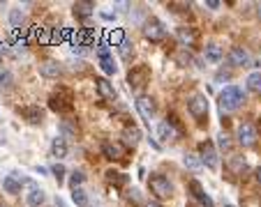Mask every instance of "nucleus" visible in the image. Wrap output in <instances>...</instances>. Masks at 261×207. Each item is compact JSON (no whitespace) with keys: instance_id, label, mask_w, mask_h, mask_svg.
Listing matches in <instances>:
<instances>
[{"instance_id":"1","label":"nucleus","mask_w":261,"mask_h":207,"mask_svg":"<svg viewBox=\"0 0 261 207\" xmlns=\"http://www.w3.org/2000/svg\"><path fill=\"white\" fill-rule=\"evenodd\" d=\"M243 101H245V94H243V90L236 88V85H226L220 92V109L222 111H236Z\"/></svg>"},{"instance_id":"2","label":"nucleus","mask_w":261,"mask_h":207,"mask_svg":"<svg viewBox=\"0 0 261 207\" xmlns=\"http://www.w3.org/2000/svg\"><path fill=\"white\" fill-rule=\"evenodd\" d=\"M187 111H190V115L194 120H199V122L208 120V99H206V94H201V92L190 94V97H187Z\"/></svg>"},{"instance_id":"3","label":"nucleus","mask_w":261,"mask_h":207,"mask_svg":"<svg viewBox=\"0 0 261 207\" xmlns=\"http://www.w3.org/2000/svg\"><path fill=\"white\" fill-rule=\"evenodd\" d=\"M148 187H151V193L155 198H160V200H164V198H171L173 196V184L169 182V180L164 178V175H160V172H153L151 180H148Z\"/></svg>"},{"instance_id":"4","label":"nucleus","mask_w":261,"mask_h":207,"mask_svg":"<svg viewBox=\"0 0 261 207\" xmlns=\"http://www.w3.org/2000/svg\"><path fill=\"white\" fill-rule=\"evenodd\" d=\"M148 79H151V69L146 67V64H139V67H134L127 74V83H130V88L134 90V92H141V90L146 88Z\"/></svg>"},{"instance_id":"5","label":"nucleus","mask_w":261,"mask_h":207,"mask_svg":"<svg viewBox=\"0 0 261 207\" xmlns=\"http://www.w3.org/2000/svg\"><path fill=\"white\" fill-rule=\"evenodd\" d=\"M49 106H51V111H58V113L72 111V92L67 88H58V92L51 94Z\"/></svg>"},{"instance_id":"6","label":"nucleus","mask_w":261,"mask_h":207,"mask_svg":"<svg viewBox=\"0 0 261 207\" xmlns=\"http://www.w3.org/2000/svg\"><path fill=\"white\" fill-rule=\"evenodd\" d=\"M97 60H100V69L104 74L111 76L118 72V64H115L113 58H111V51H109V44H106V42H102V44L97 46Z\"/></svg>"},{"instance_id":"7","label":"nucleus","mask_w":261,"mask_h":207,"mask_svg":"<svg viewBox=\"0 0 261 207\" xmlns=\"http://www.w3.org/2000/svg\"><path fill=\"white\" fill-rule=\"evenodd\" d=\"M143 37L151 42H162L166 37V28L160 19H148L143 23Z\"/></svg>"},{"instance_id":"8","label":"nucleus","mask_w":261,"mask_h":207,"mask_svg":"<svg viewBox=\"0 0 261 207\" xmlns=\"http://www.w3.org/2000/svg\"><path fill=\"white\" fill-rule=\"evenodd\" d=\"M199 159H201V163H206L211 170H215V168L220 166V159H217V150H215V145H213L211 141H204V143L199 145Z\"/></svg>"},{"instance_id":"9","label":"nucleus","mask_w":261,"mask_h":207,"mask_svg":"<svg viewBox=\"0 0 261 207\" xmlns=\"http://www.w3.org/2000/svg\"><path fill=\"white\" fill-rule=\"evenodd\" d=\"M256 138H259V133H256V127L252 122H243L241 127H238V143H241L243 148L256 145Z\"/></svg>"},{"instance_id":"10","label":"nucleus","mask_w":261,"mask_h":207,"mask_svg":"<svg viewBox=\"0 0 261 207\" xmlns=\"http://www.w3.org/2000/svg\"><path fill=\"white\" fill-rule=\"evenodd\" d=\"M136 111H139L141 118L151 124V120L155 118V101L151 97H146V94H139L136 97Z\"/></svg>"},{"instance_id":"11","label":"nucleus","mask_w":261,"mask_h":207,"mask_svg":"<svg viewBox=\"0 0 261 207\" xmlns=\"http://www.w3.org/2000/svg\"><path fill=\"white\" fill-rule=\"evenodd\" d=\"M229 64H231V67H250L252 58H250V53H247L245 49L234 46V49L229 51Z\"/></svg>"},{"instance_id":"12","label":"nucleus","mask_w":261,"mask_h":207,"mask_svg":"<svg viewBox=\"0 0 261 207\" xmlns=\"http://www.w3.org/2000/svg\"><path fill=\"white\" fill-rule=\"evenodd\" d=\"M187 189H190L192 198H194V200H199L204 207H215V202H213V198L208 196L206 191H204V187H201V184L196 182V180H192V182L187 184Z\"/></svg>"},{"instance_id":"13","label":"nucleus","mask_w":261,"mask_h":207,"mask_svg":"<svg viewBox=\"0 0 261 207\" xmlns=\"http://www.w3.org/2000/svg\"><path fill=\"white\" fill-rule=\"evenodd\" d=\"M176 37L183 46H194L196 40H199V32H196V28H192V25H181V28L176 30Z\"/></svg>"},{"instance_id":"14","label":"nucleus","mask_w":261,"mask_h":207,"mask_svg":"<svg viewBox=\"0 0 261 207\" xmlns=\"http://www.w3.org/2000/svg\"><path fill=\"white\" fill-rule=\"evenodd\" d=\"M102 154H104L106 159H111V161H118V159H123V154H125V148H123L121 143L106 141V143H102Z\"/></svg>"},{"instance_id":"15","label":"nucleus","mask_w":261,"mask_h":207,"mask_svg":"<svg viewBox=\"0 0 261 207\" xmlns=\"http://www.w3.org/2000/svg\"><path fill=\"white\" fill-rule=\"evenodd\" d=\"M40 74L44 76V79H58V76L63 74V67H61V62H55V60H46V62L40 64Z\"/></svg>"},{"instance_id":"16","label":"nucleus","mask_w":261,"mask_h":207,"mask_svg":"<svg viewBox=\"0 0 261 207\" xmlns=\"http://www.w3.org/2000/svg\"><path fill=\"white\" fill-rule=\"evenodd\" d=\"M95 90H97V94H100V99H104V101L115 99V88L106 79H95Z\"/></svg>"},{"instance_id":"17","label":"nucleus","mask_w":261,"mask_h":207,"mask_svg":"<svg viewBox=\"0 0 261 207\" xmlns=\"http://www.w3.org/2000/svg\"><path fill=\"white\" fill-rule=\"evenodd\" d=\"M25 180L21 178V175H16V172H12V175H7L5 180H3V189H5L7 193H12V196H16V193H21V184H23Z\"/></svg>"},{"instance_id":"18","label":"nucleus","mask_w":261,"mask_h":207,"mask_svg":"<svg viewBox=\"0 0 261 207\" xmlns=\"http://www.w3.org/2000/svg\"><path fill=\"white\" fill-rule=\"evenodd\" d=\"M157 136H160L162 141H173V138H178V129L173 127L171 120H162V122L157 124Z\"/></svg>"},{"instance_id":"19","label":"nucleus","mask_w":261,"mask_h":207,"mask_svg":"<svg viewBox=\"0 0 261 207\" xmlns=\"http://www.w3.org/2000/svg\"><path fill=\"white\" fill-rule=\"evenodd\" d=\"M97 40V32L95 30H79L74 34V46H93Z\"/></svg>"},{"instance_id":"20","label":"nucleus","mask_w":261,"mask_h":207,"mask_svg":"<svg viewBox=\"0 0 261 207\" xmlns=\"http://www.w3.org/2000/svg\"><path fill=\"white\" fill-rule=\"evenodd\" d=\"M21 115L31 124H40L42 118H44V111H42L40 106H25V109H21Z\"/></svg>"},{"instance_id":"21","label":"nucleus","mask_w":261,"mask_h":207,"mask_svg":"<svg viewBox=\"0 0 261 207\" xmlns=\"http://www.w3.org/2000/svg\"><path fill=\"white\" fill-rule=\"evenodd\" d=\"M51 154H53L55 159H65L67 157V141L63 136H55L53 141H51Z\"/></svg>"},{"instance_id":"22","label":"nucleus","mask_w":261,"mask_h":207,"mask_svg":"<svg viewBox=\"0 0 261 207\" xmlns=\"http://www.w3.org/2000/svg\"><path fill=\"white\" fill-rule=\"evenodd\" d=\"M72 12H74V16H79V19H85V16H91L93 12H95V3H85V0L74 3V5H72Z\"/></svg>"},{"instance_id":"23","label":"nucleus","mask_w":261,"mask_h":207,"mask_svg":"<svg viewBox=\"0 0 261 207\" xmlns=\"http://www.w3.org/2000/svg\"><path fill=\"white\" fill-rule=\"evenodd\" d=\"M123 138H125V145H130V148H136V143L141 141V131L139 127H125V131H123Z\"/></svg>"},{"instance_id":"24","label":"nucleus","mask_w":261,"mask_h":207,"mask_svg":"<svg viewBox=\"0 0 261 207\" xmlns=\"http://www.w3.org/2000/svg\"><path fill=\"white\" fill-rule=\"evenodd\" d=\"M28 205L31 207H40V205H44V200H46V193L42 191V189H37V187H33L31 189V193H28Z\"/></svg>"},{"instance_id":"25","label":"nucleus","mask_w":261,"mask_h":207,"mask_svg":"<svg viewBox=\"0 0 261 207\" xmlns=\"http://www.w3.org/2000/svg\"><path fill=\"white\" fill-rule=\"evenodd\" d=\"M247 90L254 94H261V72H252L250 76H247Z\"/></svg>"},{"instance_id":"26","label":"nucleus","mask_w":261,"mask_h":207,"mask_svg":"<svg viewBox=\"0 0 261 207\" xmlns=\"http://www.w3.org/2000/svg\"><path fill=\"white\" fill-rule=\"evenodd\" d=\"M222 58H224L222 46H217V44H208L206 46V60H211V62H220Z\"/></svg>"},{"instance_id":"27","label":"nucleus","mask_w":261,"mask_h":207,"mask_svg":"<svg viewBox=\"0 0 261 207\" xmlns=\"http://www.w3.org/2000/svg\"><path fill=\"white\" fill-rule=\"evenodd\" d=\"M23 21H25V14L19 10V7H14V10H10V25L14 30H19L21 25H23Z\"/></svg>"},{"instance_id":"28","label":"nucleus","mask_w":261,"mask_h":207,"mask_svg":"<svg viewBox=\"0 0 261 207\" xmlns=\"http://www.w3.org/2000/svg\"><path fill=\"white\" fill-rule=\"evenodd\" d=\"M118 53H121V58L125 60V62H130L132 55H134V44H132L130 40H125L121 46H118Z\"/></svg>"},{"instance_id":"29","label":"nucleus","mask_w":261,"mask_h":207,"mask_svg":"<svg viewBox=\"0 0 261 207\" xmlns=\"http://www.w3.org/2000/svg\"><path fill=\"white\" fill-rule=\"evenodd\" d=\"M106 180H109L111 184H115V187H123V184H127V175H123V172H115V170L106 172Z\"/></svg>"},{"instance_id":"30","label":"nucleus","mask_w":261,"mask_h":207,"mask_svg":"<svg viewBox=\"0 0 261 207\" xmlns=\"http://www.w3.org/2000/svg\"><path fill=\"white\" fill-rule=\"evenodd\" d=\"M72 200H74L79 207H85V205H88V196H85V191H83L81 187H79V189H72Z\"/></svg>"},{"instance_id":"31","label":"nucleus","mask_w":261,"mask_h":207,"mask_svg":"<svg viewBox=\"0 0 261 207\" xmlns=\"http://www.w3.org/2000/svg\"><path fill=\"white\" fill-rule=\"evenodd\" d=\"M83 182H85V175L81 170H72L70 172V187L72 189H79Z\"/></svg>"},{"instance_id":"32","label":"nucleus","mask_w":261,"mask_h":207,"mask_svg":"<svg viewBox=\"0 0 261 207\" xmlns=\"http://www.w3.org/2000/svg\"><path fill=\"white\" fill-rule=\"evenodd\" d=\"M12 83H14V76H12L10 74V72H7V69H5V72H0V88H12Z\"/></svg>"},{"instance_id":"33","label":"nucleus","mask_w":261,"mask_h":207,"mask_svg":"<svg viewBox=\"0 0 261 207\" xmlns=\"http://www.w3.org/2000/svg\"><path fill=\"white\" fill-rule=\"evenodd\" d=\"M51 172H53V178L58 180V184H63V180H65V166H63V163H55V166L51 168Z\"/></svg>"},{"instance_id":"34","label":"nucleus","mask_w":261,"mask_h":207,"mask_svg":"<svg viewBox=\"0 0 261 207\" xmlns=\"http://www.w3.org/2000/svg\"><path fill=\"white\" fill-rule=\"evenodd\" d=\"M109 42H113L115 46H121L123 42H125V32H123V30H113V32H109Z\"/></svg>"},{"instance_id":"35","label":"nucleus","mask_w":261,"mask_h":207,"mask_svg":"<svg viewBox=\"0 0 261 207\" xmlns=\"http://www.w3.org/2000/svg\"><path fill=\"white\" fill-rule=\"evenodd\" d=\"M229 166H231V170H234V172H243V170H245V161H243V157H234Z\"/></svg>"},{"instance_id":"36","label":"nucleus","mask_w":261,"mask_h":207,"mask_svg":"<svg viewBox=\"0 0 261 207\" xmlns=\"http://www.w3.org/2000/svg\"><path fill=\"white\" fill-rule=\"evenodd\" d=\"M127 202H130V205H139V202H141L139 189H132V191H127Z\"/></svg>"},{"instance_id":"37","label":"nucleus","mask_w":261,"mask_h":207,"mask_svg":"<svg viewBox=\"0 0 261 207\" xmlns=\"http://www.w3.org/2000/svg\"><path fill=\"white\" fill-rule=\"evenodd\" d=\"M220 148L224 150V152H226V150H231V141H229V133H222V136H220Z\"/></svg>"},{"instance_id":"38","label":"nucleus","mask_w":261,"mask_h":207,"mask_svg":"<svg viewBox=\"0 0 261 207\" xmlns=\"http://www.w3.org/2000/svg\"><path fill=\"white\" fill-rule=\"evenodd\" d=\"M199 161L201 159H194L192 154H185V166L187 168H199Z\"/></svg>"},{"instance_id":"39","label":"nucleus","mask_w":261,"mask_h":207,"mask_svg":"<svg viewBox=\"0 0 261 207\" xmlns=\"http://www.w3.org/2000/svg\"><path fill=\"white\" fill-rule=\"evenodd\" d=\"M61 129H63V133H67L70 138H76V129H72V127H70V122H63V124H61Z\"/></svg>"},{"instance_id":"40","label":"nucleus","mask_w":261,"mask_h":207,"mask_svg":"<svg viewBox=\"0 0 261 207\" xmlns=\"http://www.w3.org/2000/svg\"><path fill=\"white\" fill-rule=\"evenodd\" d=\"M206 7H211V10H217V7H220V3H217V0H208Z\"/></svg>"},{"instance_id":"41","label":"nucleus","mask_w":261,"mask_h":207,"mask_svg":"<svg viewBox=\"0 0 261 207\" xmlns=\"http://www.w3.org/2000/svg\"><path fill=\"white\" fill-rule=\"evenodd\" d=\"M143 207H162V205H160V202H157V200H148Z\"/></svg>"},{"instance_id":"42","label":"nucleus","mask_w":261,"mask_h":207,"mask_svg":"<svg viewBox=\"0 0 261 207\" xmlns=\"http://www.w3.org/2000/svg\"><path fill=\"white\" fill-rule=\"evenodd\" d=\"M256 182L261 184V168H259V170H256Z\"/></svg>"},{"instance_id":"43","label":"nucleus","mask_w":261,"mask_h":207,"mask_svg":"<svg viewBox=\"0 0 261 207\" xmlns=\"http://www.w3.org/2000/svg\"><path fill=\"white\" fill-rule=\"evenodd\" d=\"M256 16H259V19H261V3H259V5H256Z\"/></svg>"}]
</instances>
